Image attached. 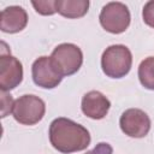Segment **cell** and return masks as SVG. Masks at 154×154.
I'll list each match as a JSON object with an SVG mask.
<instances>
[{"label": "cell", "instance_id": "30bf717a", "mask_svg": "<svg viewBox=\"0 0 154 154\" xmlns=\"http://www.w3.org/2000/svg\"><path fill=\"white\" fill-rule=\"evenodd\" d=\"M28 24L26 11L20 6H8L1 11L0 29L7 34H16L22 31Z\"/></svg>", "mask_w": 154, "mask_h": 154}, {"label": "cell", "instance_id": "8992f818", "mask_svg": "<svg viewBox=\"0 0 154 154\" xmlns=\"http://www.w3.org/2000/svg\"><path fill=\"white\" fill-rule=\"evenodd\" d=\"M119 125L122 131L129 137L142 138L150 130V118L140 108H129L122 113Z\"/></svg>", "mask_w": 154, "mask_h": 154}, {"label": "cell", "instance_id": "5b68a950", "mask_svg": "<svg viewBox=\"0 0 154 154\" xmlns=\"http://www.w3.org/2000/svg\"><path fill=\"white\" fill-rule=\"evenodd\" d=\"M99 20L106 31L111 34H122L129 28L131 16L125 4L112 1L102 7Z\"/></svg>", "mask_w": 154, "mask_h": 154}, {"label": "cell", "instance_id": "6da1fadb", "mask_svg": "<svg viewBox=\"0 0 154 154\" xmlns=\"http://www.w3.org/2000/svg\"><path fill=\"white\" fill-rule=\"evenodd\" d=\"M48 135L53 148L64 154L84 150L91 141L89 131L83 125L65 117H59L51 123Z\"/></svg>", "mask_w": 154, "mask_h": 154}, {"label": "cell", "instance_id": "9a60e30c", "mask_svg": "<svg viewBox=\"0 0 154 154\" xmlns=\"http://www.w3.org/2000/svg\"><path fill=\"white\" fill-rule=\"evenodd\" d=\"M1 102H2V116L1 117H6L7 113H12L13 109V99L11 95H7L6 91H1Z\"/></svg>", "mask_w": 154, "mask_h": 154}, {"label": "cell", "instance_id": "9c48e42d", "mask_svg": "<svg viewBox=\"0 0 154 154\" xmlns=\"http://www.w3.org/2000/svg\"><path fill=\"white\" fill-rule=\"evenodd\" d=\"M111 107L109 100L97 90H90L82 97L81 108L84 116L90 119H102L107 116Z\"/></svg>", "mask_w": 154, "mask_h": 154}, {"label": "cell", "instance_id": "7a4b0ae2", "mask_svg": "<svg viewBox=\"0 0 154 154\" xmlns=\"http://www.w3.org/2000/svg\"><path fill=\"white\" fill-rule=\"evenodd\" d=\"M132 65V54L124 45H112L101 55V67L103 73L111 78L125 77Z\"/></svg>", "mask_w": 154, "mask_h": 154}, {"label": "cell", "instance_id": "277c9868", "mask_svg": "<svg viewBox=\"0 0 154 154\" xmlns=\"http://www.w3.org/2000/svg\"><path fill=\"white\" fill-rule=\"evenodd\" d=\"M51 59L59 73L65 77L76 73L81 69L83 53L81 48L73 43H60L53 49Z\"/></svg>", "mask_w": 154, "mask_h": 154}, {"label": "cell", "instance_id": "3957f363", "mask_svg": "<svg viewBox=\"0 0 154 154\" xmlns=\"http://www.w3.org/2000/svg\"><path fill=\"white\" fill-rule=\"evenodd\" d=\"M45 101L31 94H25L14 100L12 116L16 122L23 125H35L45 116Z\"/></svg>", "mask_w": 154, "mask_h": 154}, {"label": "cell", "instance_id": "5bb4252c", "mask_svg": "<svg viewBox=\"0 0 154 154\" xmlns=\"http://www.w3.org/2000/svg\"><path fill=\"white\" fill-rule=\"evenodd\" d=\"M142 18L148 26L154 28V0H150L144 4L142 10Z\"/></svg>", "mask_w": 154, "mask_h": 154}, {"label": "cell", "instance_id": "2e32d148", "mask_svg": "<svg viewBox=\"0 0 154 154\" xmlns=\"http://www.w3.org/2000/svg\"><path fill=\"white\" fill-rule=\"evenodd\" d=\"M112 153H113V148L109 143L100 142L91 150H88L85 154H112Z\"/></svg>", "mask_w": 154, "mask_h": 154}, {"label": "cell", "instance_id": "52a82bcc", "mask_svg": "<svg viewBox=\"0 0 154 154\" xmlns=\"http://www.w3.org/2000/svg\"><path fill=\"white\" fill-rule=\"evenodd\" d=\"M31 76L34 83L43 89H53L58 87L63 79V76L54 66L51 57L45 55L37 58L32 63Z\"/></svg>", "mask_w": 154, "mask_h": 154}, {"label": "cell", "instance_id": "7c38bea8", "mask_svg": "<svg viewBox=\"0 0 154 154\" xmlns=\"http://www.w3.org/2000/svg\"><path fill=\"white\" fill-rule=\"evenodd\" d=\"M137 75L142 87L154 90V57H148L141 61Z\"/></svg>", "mask_w": 154, "mask_h": 154}, {"label": "cell", "instance_id": "8fae6325", "mask_svg": "<svg viewBox=\"0 0 154 154\" xmlns=\"http://www.w3.org/2000/svg\"><path fill=\"white\" fill-rule=\"evenodd\" d=\"M55 8L59 14L65 18H81L89 8L88 0H57Z\"/></svg>", "mask_w": 154, "mask_h": 154}, {"label": "cell", "instance_id": "ba28073f", "mask_svg": "<svg viewBox=\"0 0 154 154\" xmlns=\"http://www.w3.org/2000/svg\"><path fill=\"white\" fill-rule=\"evenodd\" d=\"M23 81L22 63L13 55L1 53L0 57V88L1 91H10Z\"/></svg>", "mask_w": 154, "mask_h": 154}, {"label": "cell", "instance_id": "4fadbf2b", "mask_svg": "<svg viewBox=\"0 0 154 154\" xmlns=\"http://www.w3.org/2000/svg\"><path fill=\"white\" fill-rule=\"evenodd\" d=\"M55 2L57 0H38V1H31V5L34 6L37 13L42 16H52L57 12Z\"/></svg>", "mask_w": 154, "mask_h": 154}]
</instances>
